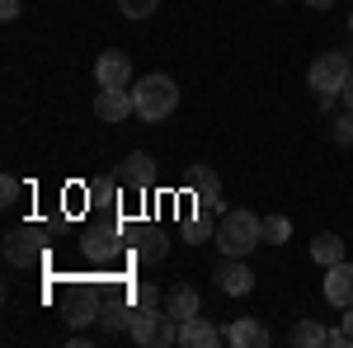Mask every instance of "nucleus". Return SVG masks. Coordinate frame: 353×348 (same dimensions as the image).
<instances>
[{
  "label": "nucleus",
  "instance_id": "nucleus-1",
  "mask_svg": "<svg viewBox=\"0 0 353 348\" xmlns=\"http://www.w3.org/2000/svg\"><path fill=\"white\" fill-rule=\"evenodd\" d=\"M132 104L141 123H165L179 108V85L170 76H141V85L132 90Z\"/></svg>",
  "mask_w": 353,
  "mask_h": 348
},
{
  "label": "nucleus",
  "instance_id": "nucleus-2",
  "mask_svg": "<svg viewBox=\"0 0 353 348\" xmlns=\"http://www.w3.org/2000/svg\"><path fill=\"white\" fill-rule=\"evenodd\" d=\"M259 240H264V221H259L254 212H245V207H236V212H226L217 221V249H221V254L245 259Z\"/></svg>",
  "mask_w": 353,
  "mask_h": 348
},
{
  "label": "nucleus",
  "instance_id": "nucleus-3",
  "mask_svg": "<svg viewBox=\"0 0 353 348\" xmlns=\"http://www.w3.org/2000/svg\"><path fill=\"white\" fill-rule=\"evenodd\" d=\"M128 334L146 348H170V344H179V320L170 311H156V306H137Z\"/></svg>",
  "mask_w": 353,
  "mask_h": 348
},
{
  "label": "nucleus",
  "instance_id": "nucleus-4",
  "mask_svg": "<svg viewBox=\"0 0 353 348\" xmlns=\"http://www.w3.org/2000/svg\"><path fill=\"white\" fill-rule=\"evenodd\" d=\"M349 71H353L349 52H321L316 61H311L306 81H311V90H316L321 99H330V94H339V90H344V81H349Z\"/></svg>",
  "mask_w": 353,
  "mask_h": 348
},
{
  "label": "nucleus",
  "instance_id": "nucleus-5",
  "mask_svg": "<svg viewBox=\"0 0 353 348\" xmlns=\"http://www.w3.org/2000/svg\"><path fill=\"white\" fill-rule=\"evenodd\" d=\"M99 311H104V287H94V283H81V287H66V320L76 325H90L99 320Z\"/></svg>",
  "mask_w": 353,
  "mask_h": 348
},
{
  "label": "nucleus",
  "instance_id": "nucleus-6",
  "mask_svg": "<svg viewBox=\"0 0 353 348\" xmlns=\"http://www.w3.org/2000/svg\"><path fill=\"white\" fill-rule=\"evenodd\" d=\"M5 259L14 268H28L43 259V231L38 226H14L10 236H5Z\"/></svg>",
  "mask_w": 353,
  "mask_h": 348
},
{
  "label": "nucleus",
  "instance_id": "nucleus-7",
  "mask_svg": "<svg viewBox=\"0 0 353 348\" xmlns=\"http://www.w3.org/2000/svg\"><path fill=\"white\" fill-rule=\"evenodd\" d=\"M189 188H193V207H198V212L226 216L221 212V184H217V174H212L208 165H193L189 170Z\"/></svg>",
  "mask_w": 353,
  "mask_h": 348
},
{
  "label": "nucleus",
  "instance_id": "nucleus-8",
  "mask_svg": "<svg viewBox=\"0 0 353 348\" xmlns=\"http://www.w3.org/2000/svg\"><path fill=\"white\" fill-rule=\"evenodd\" d=\"M94 81L104 85V90H128V85H132V57L128 52H99Z\"/></svg>",
  "mask_w": 353,
  "mask_h": 348
},
{
  "label": "nucleus",
  "instance_id": "nucleus-9",
  "mask_svg": "<svg viewBox=\"0 0 353 348\" xmlns=\"http://www.w3.org/2000/svg\"><path fill=\"white\" fill-rule=\"evenodd\" d=\"M212 278H217V287H221L226 296H245V292H254V268H245L236 254H226V259L217 264V273H212Z\"/></svg>",
  "mask_w": 353,
  "mask_h": 348
},
{
  "label": "nucleus",
  "instance_id": "nucleus-10",
  "mask_svg": "<svg viewBox=\"0 0 353 348\" xmlns=\"http://www.w3.org/2000/svg\"><path fill=\"white\" fill-rule=\"evenodd\" d=\"M325 301H330V306H339V311H349V306H353V264H349V259H339V264L325 268Z\"/></svg>",
  "mask_w": 353,
  "mask_h": 348
},
{
  "label": "nucleus",
  "instance_id": "nucleus-11",
  "mask_svg": "<svg viewBox=\"0 0 353 348\" xmlns=\"http://www.w3.org/2000/svg\"><path fill=\"white\" fill-rule=\"evenodd\" d=\"M94 113H99L104 123H123V118H132V113H137V104H132V90H104V85H99Z\"/></svg>",
  "mask_w": 353,
  "mask_h": 348
},
{
  "label": "nucleus",
  "instance_id": "nucleus-12",
  "mask_svg": "<svg viewBox=\"0 0 353 348\" xmlns=\"http://www.w3.org/2000/svg\"><path fill=\"white\" fill-rule=\"evenodd\" d=\"M226 339V329H217L212 320H203V316H193V320L179 325V344L184 348H217Z\"/></svg>",
  "mask_w": 353,
  "mask_h": 348
},
{
  "label": "nucleus",
  "instance_id": "nucleus-13",
  "mask_svg": "<svg viewBox=\"0 0 353 348\" xmlns=\"http://www.w3.org/2000/svg\"><path fill=\"white\" fill-rule=\"evenodd\" d=\"M226 344H236V348H264V344H269V329L254 320V316H241V320L226 329Z\"/></svg>",
  "mask_w": 353,
  "mask_h": 348
},
{
  "label": "nucleus",
  "instance_id": "nucleus-14",
  "mask_svg": "<svg viewBox=\"0 0 353 348\" xmlns=\"http://www.w3.org/2000/svg\"><path fill=\"white\" fill-rule=\"evenodd\" d=\"M123 184L128 188H151L156 184V161L141 156V151H132V156L123 161Z\"/></svg>",
  "mask_w": 353,
  "mask_h": 348
},
{
  "label": "nucleus",
  "instance_id": "nucleus-15",
  "mask_svg": "<svg viewBox=\"0 0 353 348\" xmlns=\"http://www.w3.org/2000/svg\"><path fill=\"white\" fill-rule=\"evenodd\" d=\"M165 311H170L179 325L193 320V316H198V292H193V287H184V283H179V287H170V296H165Z\"/></svg>",
  "mask_w": 353,
  "mask_h": 348
},
{
  "label": "nucleus",
  "instance_id": "nucleus-16",
  "mask_svg": "<svg viewBox=\"0 0 353 348\" xmlns=\"http://www.w3.org/2000/svg\"><path fill=\"white\" fill-rule=\"evenodd\" d=\"M132 249H137V259H141V264H161V259H165V249H170V240H165L156 226H146V231L137 236Z\"/></svg>",
  "mask_w": 353,
  "mask_h": 348
},
{
  "label": "nucleus",
  "instance_id": "nucleus-17",
  "mask_svg": "<svg viewBox=\"0 0 353 348\" xmlns=\"http://www.w3.org/2000/svg\"><path fill=\"white\" fill-rule=\"evenodd\" d=\"M311 259H316L321 268L339 264V259H344V240H339L334 231H325V236H316V240H311Z\"/></svg>",
  "mask_w": 353,
  "mask_h": 348
},
{
  "label": "nucleus",
  "instance_id": "nucleus-18",
  "mask_svg": "<svg viewBox=\"0 0 353 348\" xmlns=\"http://www.w3.org/2000/svg\"><path fill=\"white\" fill-rule=\"evenodd\" d=\"M297 348H325V339H330V329L325 325H316V320H297L292 325V334H288Z\"/></svg>",
  "mask_w": 353,
  "mask_h": 348
},
{
  "label": "nucleus",
  "instance_id": "nucleus-19",
  "mask_svg": "<svg viewBox=\"0 0 353 348\" xmlns=\"http://www.w3.org/2000/svg\"><path fill=\"white\" fill-rule=\"evenodd\" d=\"M179 236L189 245H203L208 236H217V216H208V212H198V216H189L184 226H179Z\"/></svg>",
  "mask_w": 353,
  "mask_h": 348
},
{
  "label": "nucleus",
  "instance_id": "nucleus-20",
  "mask_svg": "<svg viewBox=\"0 0 353 348\" xmlns=\"http://www.w3.org/2000/svg\"><path fill=\"white\" fill-rule=\"evenodd\" d=\"M264 240L269 245H288L292 240V221H288V216H264Z\"/></svg>",
  "mask_w": 353,
  "mask_h": 348
},
{
  "label": "nucleus",
  "instance_id": "nucleus-21",
  "mask_svg": "<svg viewBox=\"0 0 353 348\" xmlns=\"http://www.w3.org/2000/svg\"><path fill=\"white\" fill-rule=\"evenodd\" d=\"M156 5H161V0H118V10H123L128 19H146V14H156Z\"/></svg>",
  "mask_w": 353,
  "mask_h": 348
},
{
  "label": "nucleus",
  "instance_id": "nucleus-22",
  "mask_svg": "<svg viewBox=\"0 0 353 348\" xmlns=\"http://www.w3.org/2000/svg\"><path fill=\"white\" fill-rule=\"evenodd\" d=\"M90 198H94V207H113V184L109 179H94L90 184Z\"/></svg>",
  "mask_w": 353,
  "mask_h": 348
},
{
  "label": "nucleus",
  "instance_id": "nucleus-23",
  "mask_svg": "<svg viewBox=\"0 0 353 348\" xmlns=\"http://www.w3.org/2000/svg\"><path fill=\"white\" fill-rule=\"evenodd\" d=\"M14 203H19V179L5 174V179H0V207H14Z\"/></svg>",
  "mask_w": 353,
  "mask_h": 348
},
{
  "label": "nucleus",
  "instance_id": "nucleus-24",
  "mask_svg": "<svg viewBox=\"0 0 353 348\" xmlns=\"http://www.w3.org/2000/svg\"><path fill=\"white\" fill-rule=\"evenodd\" d=\"M330 127H334V141H353V108L344 113V118H334Z\"/></svg>",
  "mask_w": 353,
  "mask_h": 348
},
{
  "label": "nucleus",
  "instance_id": "nucleus-25",
  "mask_svg": "<svg viewBox=\"0 0 353 348\" xmlns=\"http://www.w3.org/2000/svg\"><path fill=\"white\" fill-rule=\"evenodd\" d=\"M132 301H137V306H156V301H161V292H156L151 283H141V287H132Z\"/></svg>",
  "mask_w": 353,
  "mask_h": 348
},
{
  "label": "nucleus",
  "instance_id": "nucleus-26",
  "mask_svg": "<svg viewBox=\"0 0 353 348\" xmlns=\"http://www.w3.org/2000/svg\"><path fill=\"white\" fill-rule=\"evenodd\" d=\"M0 19H19V0H0Z\"/></svg>",
  "mask_w": 353,
  "mask_h": 348
},
{
  "label": "nucleus",
  "instance_id": "nucleus-27",
  "mask_svg": "<svg viewBox=\"0 0 353 348\" xmlns=\"http://www.w3.org/2000/svg\"><path fill=\"white\" fill-rule=\"evenodd\" d=\"M339 94H344V104L353 108V71H349V81H344V90H339Z\"/></svg>",
  "mask_w": 353,
  "mask_h": 348
},
{
  "label": "nucleus",
  "instance_id": "nucleus-28",
  "mask_svg": "<svg viewBox=\"0 0 353 348\" xmlns=\"http://www.w3.org/2000/svg\"><path fill=\"white\" fill-rule=\"evenodd\" d=\"M301 5H311V10H330L334 0H301Z\"/></svg>",
  "mask_w": 353,
  "mask_h": 348
},
{
  "label": "nucleus",
  "instance_id": "nucleus-29",
  "mask_svg": "<svg viewBox=\"0 0 353 348\" xmlns=\"http://www.w3.org/2000/svg\"><path fill=\"white\" fill-rule=\"evenodd\" d=\"M344 334H349V344H353V306H349V316H344Z\"/></svg>",
  "mask_w": 353,
  "mask_h": 348
},
{
  "label": "nucleus",
  "instance_id": "nucleus-30",
  "mask_svg": "<svg viewBox=\"0 0 353 348\" xmlns=\"http://www.w3.org/2000/svg\"><path fill=\"white\" fill-rule=\"evenodd\" d=\"M349 61H353V48H349Z\"/></svg>",
  "mask_w": 353,
  "mask_h": 348
},
{
  "label": "nucleus",
  "instance_id": "nucleus-31",
  "mask_svg": "<svg viewBox=\"0 0 353 348\" xmlns=\"http://www.w3.org/2000/svg\"><path fill=\"white\" fill-rule=\"evenodd\" d=\"M349 28H353V14H349Z\"/></svg>",
  "mask_w": 353,
  "mask_h": 348
},
{
  "label": "nucleus",
  "instance_id": "nucleus-32",
  "mask_svg": "<svg viewBox=\"0 0 353 348\" xmlns=\"http://www.w3.org/2000/svg\"><path fill=\"white\" fill-rule=\"evenodd\" d=\"M273 5H283V0H273Z\"/></svg>",
  "mask_w": 353,
  "mask_h": 348
}]
</instances>
